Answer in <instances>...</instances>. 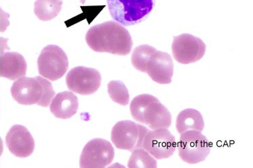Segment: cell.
<instances>
[{
    "instance_id": "cell-6",
    "label": "cell",
    "mask_w": 253,
    "mask_h": 168,
    "mask_svg": "<svg viewBox=\"0 0 253 168\" xmlns=\"http://www.w3.org/2000/svg\"><path fill=\"white\" fill-rule=\"evenodd\" d=\"M39 73L51 81H56L67 71L69 62L65 52L56 45L42 50L38 60Z\"/></svg>"
},
{
    "instance_id": "cell-21",
    "label": "cell",
    "mask_w": 253,
    "mask_h": 168,
    "mask_svg": "<svg viewBox=\"0 0 253 168\" xmlns=\"http://www.w3.org/2000/svg\"><path fill=\"white\" fill-rule=\"evenodd\" d=\"M38 80L40 81L43 88V97L40 102L38 103V106L47 107L51 103V100L55 95V91L53 90L52 84L47 79L41 76H37Z\"/></svg>"
},
{
    "instance_id": "cell-3",
    "label": "cell",
    "mask_w": 253,
    "mask_h": 168,
    "mask_svg": "<svg viewBox=\"0 0 253 168\" xmlns=\"http://www.w3.org/2000/svg\"><path fill=\"white\" fill-rule=\"evenodd\" d=\"M111 16L126 27L147 19L156 5V0H107Z\"/></svg>"
},
{
    "instance_id": "cell-20",
    "label": "cell",
    "mask_w": 253,
    "mask_h": 168,
    "mask_svg": "<svg viewBox=\"0 0 253 168\" xmlns=\"http://www.w3.org/2000/svg\"><path fill=\"white\" fill-rule=\"evenodd\" d=\"M108 92L110 99L114 102L121 106L129 104L130 95L126 87L121 81H111L108 85Z\"/></svg>"
},
{
    "instance_id": "cell-23",
    "label": "cell",
    "mask_w": 253,
    "mask_h": 168,
    "mask_svg": "<svg viewBox=\"0 0 253 168\" xmlns=\"http://www.w3.org/2000/svg\"><path fill=\"white\" fill-rule=\"evenodd\" d=\"M0 11H1V8H0Z\"/></svg>"
},
{
    "instance_id": "cell-5",
    "label": "cell",
    "mask_w": 253,
    "mask_h": 168,
    "mask_svg": "<svg viewBox=\"0 0 253 168\" xmlns=\"http://www.w3.org/2000/svg\"><path fill=\"white\" fill-rule=\"evenodd\" d=\"M149 129L130 121L118 122L112 130L111 138L116 148L132 151L143 148L144 139Z\"/></svg>"
},
{
    "instance_id": "cell-17",
    "label": "cell",
    "mask_w": 253,
    "mask_h": 168,
    "mask_svg": "<svg viewBox=\"0 0 253 168\" xmlns=\"http://www.w3.org/2000/svg\"><path fill=\"white\" fill-rule=\"evenodd\" d=\"M62 0H37L34 12L39 19L49 21L58 15L62 10Z\"/></svg>"
},
{
    "instance_id": "cell-14",
    "label": "cell",
    "mask_w": 253,
    "mask_h": 168,
    "mask_svg": "<svg viewBox=\"0 0 253 168\" xmlns=\"http://www.w3.org/2000/svg\"><path fill=\"white\" fill-rule=\"evenodd\" d=\"M27 62L23 55L6 52L0 55V76L14 81L27 74Z\"/></svg>"
},
{
    "instance_id": "cell-15",
    "label": "cell",
    "mask_w": 253,
    "mask_h": 168,
    "mask_svg": "<svg viewBox=\"0 0 253 168\" xmlns=\"http://www.w3.org/2000/svg\"><path fill=\"white\" fill-rule=\"evenodd\" d=\"M78 108V98L71 92H60L51 101L50 111L58 119H70Z\"/></svg>"
},
{
    "instance_id": "cell-8",
    "label": "cell",
    "mask_w": 253,
    "mask_h": 168,
    "mask_svg": "<svg viewBox=\"0 0 253 168\" xmlns=\"http://www.w3.org/2000/svg\"><path fill=\"white\" fill-rule=\"evenodd\" d=\"M173 56L182 64H194L201 60L206 51V45L200 38L191 34H182L173 38L171 45Z\"/></svg>"
},
{
    "instance_id": "cell-18",
    "label": "cell",
    "mask_w": 253,
    "mask_h": 168,
    "mask_svg": "<svg viewBox=\"0 0 253 168\" xmlns=\"http://www.w3.org/2000/svg\"><path fill=\"white\" fill-rule=\"evenodd\" d=\"M157 51L156 49L151 46L143 45L135 48L131 57V62L133 67L139 71L146 73L147 65L151 55Z\"/></svg>"
},
{
    "instance_id": "cell-2",
    "label": "cell",
    "mask_w": 253,
    "mask_h": 168,
    "mask_svg": "<svg viewBox=\"0 0 253 168\" xmlns=\"http://www.w3.org/2000/svg\"><path fill=\"white\" fill-rule=\"evenodd\" d=\"M133 119L151 129H168L171 125L170 112L157 98L141 94L132 100L130 106Z\"/></svg>"
},
{
    "instance_id": "cell-9",
    "label": "cell",
    "mask_w": 253,
    "mask_h": 168,
    "mask_svg": "<svg viewBox=\"0 0 253 168\" xmlns=\"http://www.w3.org/2000/svg\"><path fill=\"white\" fill-rule=\"evenodd\" d=\"M68 89L83 96L95 93L101 84V75L97 69L85 67H76L70 70L66 77Z\"/></svg>"
},
{
    "instance_id": "cell-1",
    "label": "cell",
    "mask_w": 253,
    "mask_h": 168,
    "mask_svg": "<svg viewBox=\"0 0 253 168\" xmlns=\"http://www.w3.org/2000/svg\"><path fill=\"white\" fill-rule=\"evenodd\" d=\"M86 42L95 52L108 53L125 56L133 45L128 31L121 24L105 22L90 28L86 34Z\"/></svg>"
},
{
    "instance_id": "cell-12",
    "label": "cell",
    "mask_w": 253,
    "mask_h": 168,
    "mask_svg": "<svg viewBox=\"0 0 253 168\" xmlns=\"http://www.w3.org/2000/svg\"><path fill=\"white\" fill-rule=\"evenodd\" d=\"M5 144L9 151L17 158L31 156L34 151L35 143L31 133L25 127L14 125L5 136Z\"/></svg>"
},
{
    "instance_id": "cell-16",
    "label": "cell",
    "mask_w": 253,
    "mask_h": 168,
    "mask_svg": "<svg viewBox=\"0 0 253 168\" xmlns=\"http://www.w3.org/2000/svg\"><path fill=\"white\" fill-rule=\"evenodd\" d=\"M176 129L179 134L186 131L195 130L202 132L205 128L204 120L198 110L187 108L182 110L176 119Z\"/></svg>"
},
{
    "instance_id": "cell-11",
    "label": "cell",
    "mask_w": 253,
    "mask_h": 168,
    "mask_svg": "<svg viewBox=\"0 0 253 168\" xmlns=\"http://www.w3.org/2000/svg\"><path fill=\"white\" fill-rule=\"evenodd\" d=\"M11 94L18 104H38L43 97V88L36 77H21L12 84Z\"/></svg>"
},
{
    "instance_id": "cell-4",
    "label": "cell",
    "mask_w": 253,
    "mask_h": 168,
    "mask_svg": "<svg viewBox=\"0 0 253 168\" xmlns=\"http://www.w3.org/2000/svg\"><path fill=\"white\" fill-rule=\"evenodd\" d=\"M177 147L181 160L189 164L203 162L210 153L208 140L198 131L190 130L181 134Z\"/></svg>"
},
{
    "instance_id": "cell-19",
    "label": "cell",
    "mask_w": 253,
    "mask_h": 168,
    "mask_svg": "<svg viewBox=\"0 0 253 168\" xmlns=\"http://www.w3.org/2000/svg\"><path fill=\"white\" fill-rule=\"evenodd\" d=\"M129 168H156L158 167L156 160L150 153L143 148L134 149L129 159Z\"/></svg>"
},
{
    "instance_id": "cell-22",
    "label": "cell",
    "mask_w": 253,
    "mask_h": 168,
    "mask_svg": "<svg viewBox=\"0 0 253 168\" xmlns=\"http://www.w3.org/2000/svg\"><path fill=\"white\" fill-rule=\"evenodd\" d=\"M81 3H84L85 2V0H81Z\"/></svg>"
},
{
    "instance_id": "cell-7",
    "label": "cell",
    "mask_w": 253,
    "mask_h": 168,
    "mask_svg": "<svg viewBox=\"0 0 253 168\" xmlns=\"http://www.w3.org/2000/svg\"><path fill=\"white\" fill-rule=\"evenodd\" d=\"M115 156V151L110 142L103 138L90 140L84 146L80 158L82 168H103L110 165Z\"/></svg>"
},
{
    "instance_id": "cell-13",
    "label": "cell",
    "mask_w": 253,
    "mask_h": 168,
    "mask_svg": "<svg viewBox=\"0 0 253 168\" xmlns=\"http://www.w3.org/2000/svg\"><path fill=\"white\" fill-rule=\"evenodd\" d=\"M146 73L158 84H170L173 74V64L170 55L162 51H156L147 63Z\"/></svg>"
},
{
    "instance_id": "cell-10",
    "label": "cell",
    "mask_w": 253,
    "mask_h": 168,
    "mask_svg": "<svg viewBox=\"0 0 253 168\" xmlns=\"http://www.w3.org/2000/svg\"><path fill=\"white\" fill-rule=\"evenodd\" d=\"M176 148L175 136L168 129L149 131L144 139L143 149L157 160L169 158Z\"/></svg>"
}]
</instances>
